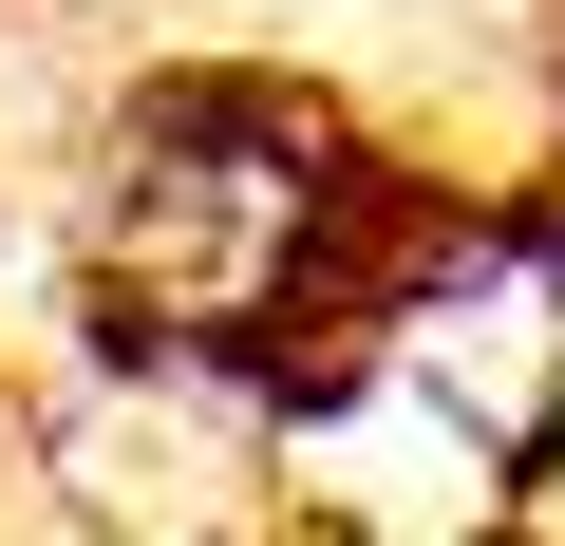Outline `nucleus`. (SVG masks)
Returning a JSON list of instances; mask_svg holds the SVG:
<instances>
[]
</instances>
